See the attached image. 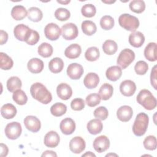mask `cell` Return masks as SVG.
<instances>
[{
    "mask_svg": "<svg viewBox=\"0 0 157 157\" xmlns=\"http://www.w3.org/2000/svg\"><path fill=\"white\" fill-rule=\"evenodd\" d=\"M93 113L96 118L101 120H105L109 115L108 110L104 106H100L96 108L94 110Z\"/></svg>",
    "mask_w": 157,
    "mask_h": 157,
    "instance_id": "bcb514c9",
    "label": "cell"
},
{
    "mask_svg": "<svg viewBox=\"0 0 157 157\" xmlns=\"http://www.w3.org/2000/svg\"><path fill=\"white\" fill-rule=\"evenodd\" d=\"M30 93L34 99L44 104H48L52 99L50 92L43 84L39 82H36L31 86Z\"/></svg>",
    "mask_w": 157,
    "mask_h": 157,
    "instance_id": "6da1fadb",
    "label": "cell"
},
{
    "mask_svg": "<svg viewBox=\"0 0 157 157\" xmlns=\"http://www.w3.org/2000/svg\"><path fill=\"white\" fill-rule=\"evenodd\" d=\"M21 85V80L16 76L10 77L7 81V88L10 92H14L17 90H20Z\"/></svg>",
    "mask_w": 157,
    "mask_h": 157,
    "instance_id": "4dcf8cb0",
    "label": "cell"
},
{
    "mask_svg": "<svg viewBox=\"0 0 157 157\" xmlns=\"http://www.w3.org/2000/svg\"><path fill=\"white\" fill-rule=\"evenodd\" d=\"M87 129L88 132L93 135L98 134L100 133L103 128V125L102 122L99 119H93L91 120L88 123H87Z\"/></svg>",
    "mask_w": 157,
    "mask_h": 157,
    "instance_id": "603a6c76",
    "label": "cell"
},
{
    "mask_svg": "<svg viewBox=\"0 0 157 157\" xmlns=\"http://www.w3.org/2000/svg\"><path fill=\"white\" fill-rule=\"evenodd\" d=\"M42 156H57V155L53 151L46 150L42 154Z\"/></svg>",
    "mask_w": 157,
    "mask_h": 157,
    "instance_id": "f5cc1de1",
    "label": "cell"
},
{
    "mask_svg": "<svg viewBox=\"0 0 157 157\" xmlns=\"http://www.w3.org/2000/svg\"><path fill=\"white\" fill-rule=\"evenodd\" d=\"M56 93L58 96L61 99L67 100L72 96V90L69 85L65 83H61L58 85Z\"/></svg>",
    "mask_w": 157,
    "mask_h": 157,
    "instance_id": "2e32d148",
    "label": "cell"
},
{
    "mask_svg": "<svg viewBox=\"0 0 157 157\" xmlns=\"http://www.w3.org/2000/svg\"><path fill=\"white\" fill-rule=\"evenodd\" d=\"M133 115L132 108L129 105L121 106L117 112V117L123 122H127L131 120Z\"/></svg>",
    "mask_w": 157,
    "mask_h": 157,
    "instance_id": "9a60e30c",
    "label": "cell"
},
{
    "mask_svg": "<svg viewBox=\"0 0 157 157\" xmlns=\"http://www.w3.org/2000/svg\"><path fill=\"white\" fill-rule=\"evenodd\" d=\"M135 59L134 52L129 48L123 49L117 58V64L123 69L126 68Z\"/></svg>",
    "mask_w": 157,
    "mask_h": 157,
    "instance_id": "5b68a950",
    "label": "cell"
},
{
    "mask_svg": "<svg viewBox=\"0 0 157 157\" xmlns=\"http://www.w3.org/2000/svg\"><path fill=\"white\" fill-rule=\"evenodd\" d=\"M66 111V105L61 102H56L50 108V112L55 117H61L63 115Z\"/></svg>",
    "mask_w": 157,
    "mask_h": 157,
    "instance_id": "d590c367",
    "label": "cell"
},
{
    "mask_svg": "<svg viewBox=\"0 0 157 157\" xmlns=\"http://www.w3.org/2000/svg\"><path fill=\"white\" fill-rule=\"evenodd\" d=\"M30 28L24 24L17 25L13 29V34L17 39L20 41H25Z\"/></svg>",
    "mask_w": 157,
    "mask_h": 157,
    "instance_id": "44dd1931",
    "label": "cell"
},
{
    "mask_svg": "<svg viewBox=\"0 0 157 157\" xmlns=\"http://www.w3.org/2000/svg\"><path fill=\"white\" fill-rule=\"evenodd\" d=\"M28 18L33 22H38L40 21L43 17L41 10L36 7H30L28 11Z\"/></svg>",
    "mask_w": 157,
    "mask_h": 157,
    "instance_id": "f546056e",
    "label": "cell"
},
{
    "mask_svg": "<svg viewBox=\"0 0 157 157\" xmlns=\"http://www.w3.org/2000/svg\"><path fill=\"white\" fill-rule=\"evenodd\" d=\"M44 66V62L37 58L31 59L27 64L28 70L33 74H38L40 72L43 70Z\"/></svg>",
    "mask_w": 157,
    "mask_h": 157,
    "instance_id": "ac0fdd59",
    "label": "cell"
},
{
    "mask_svg": "<svg viewBox=\"0 0 157 157\" xmlns=\"http://www.w3.org/2000/svg\"><path fill=\"white\" fill-rule=\"evenodd\" d=\"M53 52V49L52 46L47 42H43L38 47L37 52L39 55L44 58L50 57L52 56Z\"/></svg>",
    "mask_w": 157,
    "mask_h": 157,
    "instance_id": "836d02e7",
    "label": "cell"
},
{
    "mask_svg": "<svg viewBox=\"0 0 157 157\" xmlns=\"http://www.w3.org/2000/svg\"><path fill=\"white\" fill-rule=\"evenodd\" d=\"M13 100L18 105H25L28 101V97L25 93L21 90H17L13 92Z\"/></svg>",
    "mask_w": 157,
    "mask_h": 157,
    "instance_id": "8d00e7d4",
    "label": "cell"
},
{
    "mask_svg": "<svg viewBox=\"0 0 157 157\" xmlns=\"http://www.w3.org/2000/svg\"><path fill=\"white\" fill-rule=\"evenodd\" d=\"M85 147L86 144L84 139L80 136L74 137L70 140L69 148L74 153H80L85 150Z\"/></svg>",
    "mask_w": 157,
    "mask_h": 157,
    "instance_id": "9c48e42d",
    "label": "cell"
},
{
    "mask_svg": "<svg viewBox=\"0 0 157 157\" xmlns=\"http://www.w3.org/2000/svg\"><path fill=\"white\" fill-rule=\"evenodd\" d=\"M0 67L2 70H9L13 67V62L12 58L6 53H0Z\"/></svg>",
    "mask_w": 157,
    "mask_h": 157,
    "instance_id": "e575fe53",
    "label": "cell"
},
{
    "mask_svg": "<svg viewBox=\"0 0 157 157\" xmlns=\"http://www.w3.org/2000/svg\"><path fill=\"white\" fill-rule=\"evenodd\" d=\"M0 33H1V34H0V44H1V45H3L5 43H6L7 41L8 34L3 30H1Z\"/></svg>",
    "mask_w": 157,
    "mask_h": 157,
    "instance_id": "f907efd6",
    "label": "cell"
},
{
    "mask_svg": "<svg viewBox=\"0 0 157 157\" xmlns=\"http://www.w3.org/2000/svg\"><path fill=\"white\" fill-rule=\"evenodd\" d=\"M120 90L121 94L124 96H131L134 94L136 90V85L133 81L126 80L121 83L120 85Z\"/></svg>",
    "mask_w": 157,
    "mask_h": 157,
    "instance_id": "4fadbf2b",
    "label": "cell"
},
{
    "mask_svg": "<svg viewBox=\"0 0 157 157\" xmlns=\"http://www.w3.org/2000/svg\"><path fill=\"white\" fill-rule=\"evenodd\" d=\"M99 82L98 75L94 72H90L86 75L83 80L84 85L88 89L95 88Z\"/></svg>",
    "mask_w": 157,
    "mask_h": 157,
    "instance_id": "ffe728a7",
    "label": "cell"
},
{
    "mask_svg": "<svg viewBox=\"0 0 157 157\" xmlns=\"http://www.w3.org/2000/svg\"><path fill=\"white\" fill-rule=\"evenodd\" d=\"M100 56L99 49L96 47H91L88 48L85 53V58L90 61H96Z\"/></svg>",
    "mask_w": 157,
    "mask_h": 157,
    "instance_id": "f35d334b",
    "label": "cell"
},
{
    "mask_svg": "<svg viewBox=\"0 0 157 157\" xmlns=\"http://www.w3.org/2000/svg\"><path fill=\"white\" fill-rule=\"evenodd\" d=\"M148 69V64L144 61H139L136 63L134 66V70L138 75H144Z\"/></svg>",
    "mask_w": 157,
    "mask_h": 157,
    "instance_id": "7dc6e473",
    "label": "cell"
},
{
    "mask_svg": "<svg viewBox=\"0 0 157 157\" xmlns=\"http://www.w3.org/2000/svg\"><path fill=\"white\" fill-rule=\"evenodd\" d=\"M22 132L21 124L18 122H10L5 128V134L6 137L11 140L18 139Z\"/></svg>",
    "mask_w": 157,
    "mask_h": 157,
    "instance_id": "8992f818",
    "label": "cell"
},
{
    "mask_svg": "<svg viewBox=\"0 0 157 157\" xmlns=\"http://www.w3.org/2000/svg\"><path fill=\"white\" fill-rule=\"evenodd\" d=\"M23 121L26 129L33 132H37L40 129V121L35 116L28 115L25 118Z\"/></svg>",
    "mask_w": 157,
    "mask_h": 157,
    "instance_id": "30bf717a",
    "label": "cell"
},
{
    "mask_svg": "<svg viewBox=\"0 0 157 157\" xmlns=\"http://www.w3.org/2000/svg\"><path fill=\"white\" fill-rule=\"evenodd\" d=\"M82 156H89V157H91V156H96V155L93 153L91 151H87L86 152L85 154L82 155Z\"/></svg>",
    "mask_w": 157,
    "mask_h": 157,
    "instance_id": "db71d44e",
    "label": "cell"
},
{
    "mask_svg": "<svg viewBox=\"0 0 157 157\" xmlns=\"http://www.w3.org/2000/svg\"><path fill=\"white\" fill-rule=\"evenodd\" d=\"M101 97L97 93H92L88 95L86 98V104L91 107H93L98 105L101 102Z\"/></svg>",
    "mask_w": 157,
    "mask_h": 157,
    "instance_id": "f6af8a7d",
    "label": "cell"
},
{
    "mask_svg": "<svg viewBox=\"0 0 157 157\" xmlns=\"http://www.w3.org/2000/svg\"><path fill=\"white\" fill-rule=\"evenodd\" d=\"M122 74V71L121 69L118 66H113L111 67H109L106 72H105V75L106 77L110 81H117L118 80Z\"/></svg>",
    "mask_w": 157,
    "mask_h": 157,
    "instance_id": "cb8c5ba5",
    "label": "cell"
},
{
    "mask_svg": "<svg viewBox=\"0 0 157 157\" xmlns=\"http://www.w3.org/2000/svg\"><path fill=\"white\" fill-rule=\"evenodd\" d=\"M113 92V86L107 83H105L101 86L99 91V94L102 100L106 101L112 97Z\"/></svg>",
    "mask_w": 157,
    "mask_h": 157,
    "instance_id": "f1b7e54d",
    "label": "cell"
},
{
    "mask_svg": "<svg viewBox=\"0 0 157 157\" xmlns=\"http://www.w3.org/2000/svg\"><path fill=\"white\" fill-rule=\"evenodd\" d=\"M144 146L145 149L148 150H154L156 148V138L154 136H148L144 140Z\"/></svg>",
    "mask_w": 157,
    "mask_h": 157,
    "instance_id": "ee69618b",
    "label": "cell"
},
{
    "mask_svg": "<svg viewBox=\"0 0 157 157\" xmlns=\"http://www.w3.org/2000/svg\"><path fill=\"white\" fill-rule=\"evenodd\" d=\"M114 20L110 15H104L100 20L101 27L104 30H110L114 26Z\"/></svg>",
    "mask_w": 157,
    "mask_h": 157,
    "instance_id": "60d3db41",
    "label": "cell"
},
{
    "mask_svg": "<svg viewBox=\"0 0 157 157\" xmlns=\"http://www.w3.org/2000/svg\"><path fill=\"white\" fill-rule=\"evenodd\" d=\"M71 16L70 12L65 8H58L55 12V18L59 21L67 20Z\"/></svg>",
    "mask_w": 157,
    "mask_h": 157,
    "instance_id": "7bdbcfd3",
    "label": "cell"
},
{
    "mask_svg": "<svg viewBox=\"0 0 157 157\" xmlns=\"http://www.w3.org/2000/svg\"><path fill=\"white\" fill-rule=\"evenodd\" d=\"M50 71L55 74L60 72L64 67V63L61 58L56 57L51 59L48 63Z\"/></svg>",
    "mask_w": 157,
    "mask_h": 157,
    "instance_id": "83f0119b",
    "label": "cell"
},
{
    "mask_svg": "<svg viewBox=\"0 0 157 157\" xmlns=\"http://www.w3.org/2000/svg\"><path fill=\"white\" fill-rule=\"evenodd\" d=\"M144 56L147 59L150 61H155L156 57V44L155 42H150L144 50Z\"/></svg>",
    "mask_w": 157,
    "mask_h": 157,
    "instance_id": "d4e9b609",
    "label": "cell"
},
{
    "mask_svg": "<svg viewBox=\"0 0 157 157\" xmlns=\"http://www.w3.org/2000/svg\"><path fill=\"white\" fill-rule=\"evenodd\" d=\"M118 23L120 26L131 32H134L139 26L138 18L128 13L121 15L118 18Z\"/></svg>",
    "mask_w": 157,
    "mask_h": 157,
    "instance_id": "277c9868",
    "label": "cell"
},
{
    "mask_svg": "<svg viewBox=\"0 0 157 157\" xmlns=\"http://www.w3.org/2000/svg\"><path fill=\"white\" fill-rule=\"evenodd\" d=\"M81 12L84 17L91 18L95 15L96 13V9L94 5L91 4H86L82 6Z\"/></svg>",
    "mask_w": 157,
    "mask_h": 157,
    "instance_id": "b9f144b4",
    "label": "cell"
},
{
    "mask_svg": "<svg viewBox=\"0 0 157 157\" xmlns=\"http://www.w3.org/2000/svg\"><path fill=\"white\" fill-rule=\"evenodd\" d=\"M150 82L153 87L156 90V66H155L151 70L150 75Z\"/></svg>",
    "mask_w": 157,
    "mask_h": 157,
    "instance_id": "681fc988",
    "label": "cell"
},
{
    "mask_svg": "<svg viewBox=\"0 0 157 157\" xmlns=\"http://www.w3.org/2000/svg\"><path fill=\"white\" fill-rule=\"evenodd\" d=\"M40 36L37 31L30 29L28 31L27 36L25 40V42L30 45H33L37 44L39 40Z\"/></svg>",
    "mask_w": 157,
    "mask_h": 157,
    "instance_id": "ab89813d",
    "label": "cell"
},
{
    "mask_svg": "<svg viewBox=\"0 0 157 157\" xmlns=\"http://www.w3.org/2000/svg\"><path fill=\"white\" fill-rule=\"evenodd\" d=\"M145 42V37L140 31L131 33L129 36V42L134 47H140Z\"/></svg>",
    "mask_w": 157,
    "mask_h": 157,
    "instance_id": "d6986e66",
    "label": "cell"
},
{
    "mask_svg": "<svg viewBox=\"0 0 157 157\" xmlns=\"http://www.w3.org/2000/svg\"><path fill=\"white\" fill-rule=\"evenodd\" d=\"M61 32L63 37L65 40H71L75 39L78 34L77 26L72 23H68L64 24L61 27Z\"/></svg>",
    "mask_w": 157,
    "mask_h": 157,
    "instance_id": "52a82bcc",
    "label": "cell"
},
{
    "mask_svg": "<svg viewBox=\"0 0 157 157\" xmlns=\"http://www.w3.org/2000/svg\"><path fill=\"white\" fill-rule=\"evenodd\" d=\"M148 121V116L146 113L144 112L139 113L136 117L132 126L133 133L137 136H143L147 129Z\"/></svg>",
    "mask_w": 157,
    "mask_h": 157,
    "instance_id": "3957f363",
    "label": "cell"
},
{
    "mask_svg": "<svg viewBox=\"0 0 157 157\" xmlns=\"http://www.w3.org/2000/svg\"><path fill=\"white\" fill-rule=\"evenodd\" d=\"M118 49L117 43L112 40H107L102 44V50L104 52L109 55H113Z\"/></svg>",
    "mask_w": 157,
    "mask_h": 157,
    "instance_id": "d6a6232c",
    "label": "cell"
},
{
    "mask_svg": "<svg viewBox=\"0 0 157 157\" xmlns=\"http://www.w3.org/2000/svg\"><path fill=\"white\" fill-rule=\"evenodd\" d=\"M81 52V47L77 44H73L66 48L64 55L69 59H75L80 55Z\"/></svg>",
    "mask_w": 157,
    "mask_h": 157,
    "instance_id": "7402d4cb",
    "label": "cell"
},
{
    "mask_svg": "<svg viewBox=\"0 0 157 157\" xmlns=\"http://www.w3.org/2000/svg\"><path fill=\"white\" fill-rule=\"evenodd\" d=\"M71 107L74 110H82L85 107V101L81 98L74 99L71 102Z\"/></svg>",
    "mask_w": 157,
    "mask_h": 157,
    "instance_id": "c3c4849f",
    "label": "cell"
},
{
    "mask_svg": "<svg viewBox=\"0 0 157 157\" xmlns=\"http://www.w3.org/2000/svg\"><path fill=\"white\" fill-rule=\"evenodd\" d=\"M57 2H58V3H60V4H69L70 2H71V1H57Z\"/></svg>",
    "mask_w": 157,
    "mask_h": 157,
    "instance_id": "11a10c76",
    "label": "cell"
},
{
    "mask_svg": "<svg viewBox=\"0 0 157 157\" xmlns=\"http://www.w3.org/2000/svg\"><path fill=\"white\" fill-rule=\"evenodd\" d=\"M1 113L6 119L13 118L17 114V109L12 104H6L1 109Z\"/></svg>",
    "mask_w": 157,
    "mask_h": 157,
    "instance_id": "484cf974",
    "label": "cell"
},
{
    "mask_svg": "<svg viewBox=\"0 0 157 157\" xmlns=\"http://www.w3.org/2000/svg\"><path fill=\"white\" fill-rule=\"evenodd\" d=\"M44 34L45 37L49 40H56L61 35V29L56 24L50 23L45 26Z\"/></svg>",
    "mask_w": 157,
    "mask_h": 157,
    "instance_id": "ba28073f",
    "label": "cell"
},
{
    "mask_svg": "<svg viewBox=\"0 0 157 157\" xmlns=\"http://www.w3.org/2000/svg\"><path fill=\"white\" fill-rule=\"evenodd\" d=\"M82 29L85 34L87 36H91L96 32L97 28L93 21L85 20L82 23Z\"/></svg>",
    "mask_w": 157,
    "mask_h": 157,
    "instance_id": "1f68e13d",
    "label": "cell"
},
{
    "mask_svg": "<svg viewBox=\"0 0 157 157\" xmlns=\"http://www.w3.org/2000/svg\"><path fill=\"white\" fill-rule=\"evenodd\" d=\"M102 2H104V3H108V4H110V3H113L115 2V1H102Z\"/></svg>",
    "mask_w": 157,
    "mask_h": 157,
    "instance_id": "9f6ffc18",
    "label": "cell"
},
{
    "mask_svg": "<svg viewBox=\"0 0 157 157\" xmlns=\"http://www.w3.org/2000/svg\"><path fill=\"white\" fill-rule=\"evenodd\" d=\"M93 145L94 149L97 152L102 153L109 148L110 141L107 136L102 135L94 139Z\"/></svg>",
    "mask_w": 157,
    "mask_h": 157,
    "instance_id": "7c38bea8",
    "label": "cell"
},
{
    "mask_svg": "<svg viewBox=\"0 0 157 157\" xmlns=\"http://www.w3.org/2000/svg\"><path fill=\"white\" fill-rule=\"evenodd\" d=\"M129 6L131 11L137 13H140L143 12L145 9V4L144 1L142 0L132 1L130 2Z\"/></svg>",
    "mask_w": 157,
    "mask_h": 157,
    "instance_id": "74e56055",
    "label": "cell"
},
{
    "mask_svg": "<svg viewBox=\"0 0 157 157\" xmlns=\"http://www.w3.org/2000/svg\"><path fill=\"white\" fill-rule=\"evenodd\" d=\"M83 74V68L80 64L74 63L70 64L67 68V74L72 80L79 79Z\"/></svg>",
    "mask_w": 157,
    "mask_h": 157,
    "instance_id": "8fae6325",
    "label": "cell"
},
{
    "mask_svg": "<svg viewBox=\"0 0 157 157\" xmlns=\"http://www.w3.org/2000/svg\"><path fill=\"white\" fill-rule=\"evenodd\" d=\"M117 156L118 155H116V154H112V153L107 154V155H105V156Z\"/></svg>",
    "mask_w": 157,
    "mask_h": 157,
    "instance_id": "6f0895ef",
    "label": "cell"
},
{
    "mask_svg": "<svg viewBox=\"0 0 157 157\" xmlns=\"http://www.w3.org/2000/svg\"><path fill=\"white\" fill-rule=\"evenodd\" d=\"M28 12L26 8L21 5L15 6L11 10V15L15 20H21L27 16Z\"/></svg>",
    "mask_w": 157,
    "mask_h": 157,
    "instance_id": "4316f807",
    "label": "cell"
},
{
    "mask_svg": "<svg viewBox=\"0 0 157 157\" xmlns=\"http://www.w3.org/2000/svg\"><path fill=\"white\" fill-rule=\"evenodd\" d=\"M61 132L65 135H70L74 132L75 129V123L71 118L63 119L59 124Z\"/></svg>",
    "mask_w": 157,
    "mask_h": 157,
    "instance_id": "e0dca14e",
    "label": "cell"
},
{
    "mask_svg": "<svg viewBox=\"0 0 157 157\" xmlns=\"http://www.w3.org/2000/svg\"><path fill=\"white\" fill-rule=\"evenodd\" d=\"M60 138L58 134L54 131L48 132L44 137V144L50 148L57 147L59 143Z\"/></svg>",
    "mask_w": 157,
    "mask_h": 157,
    "instance_id": "5bb4252c",
    "label": "cell"
},
{
    "mask_svg": "<svg viewBox=\"0 0 157 157\" xmlns=\"http://www.w3.org/2000/svg\"><path fill=\"white\" fill-rule=\"evenodd\" d=\"M9 149L6 145L1 143V156L4 157L6 156L8 154Z\"/></svg>",
    "mask_w": 157,
    "mask_h": 157,
    "instance_id": "816d5d0a",
    "label": "cell"
},
{
    "mask_svg": "<svg viewBox=\"0 0 157 157\" xmlns=\"http://www.w3.org/2000/svg\"><path fill=\"white\" fill-rule=\"evenodd\" d=\"M137 102L145 109L151 110L156 107V99L152 93L148 90L144 89L140 91L137 96Z\"/></svg>",
    "mask_w": 157,
    "mask_h": 157,
    "instance_id": "7a4b0ae2",
    "label": "cell"
}]
</instances>
